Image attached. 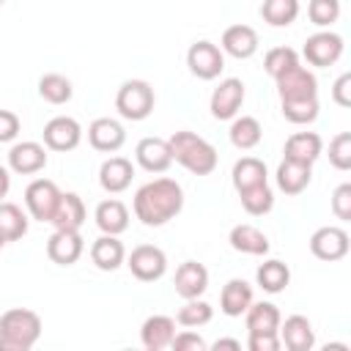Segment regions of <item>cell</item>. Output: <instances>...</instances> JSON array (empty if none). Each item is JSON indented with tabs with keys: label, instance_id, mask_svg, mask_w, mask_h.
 <instances>
[{
	"label": "cell",
	"instance_id": "cell-1",
	"mask_svg": "<svg viewBox=\"0 0 351 351\" xmlns=\"http://www.w3.org/2000/svg\"><path fill=\"white\" fill-rule=\"evenodd\" d=\"M181 208H184V192L173 178L148 181L134 195V214L148 228H159L170 222Z\"/></svg>",
	"mask_w": 351,
	"mask_h": 351
},
{
	"label": "cell",
	"instance_id": "cell-2",
	"mask_svg": "<svg viewBox=\"0 0 351 351\" xmlns=\"http://www.w3.org/2000/svg\"><path fill=\"white\" fill-rule=\"evenodd\" d=\"M41 337V318L33 310L14 307L0 318V351H30Z\"/></svg>",
	"mask_w": 351,
	"mask_h": 351
},
{
	"label": "cell",
	"instance_id": "cell-3",
	"mask_svg": "<svg viewBox=\"0 0 351 351\" xmlns=\"http://www.w3.org/2000/svg\"><path fill=\"white\" fill-rule=\"evenodd\" d=\"M170 154L178 165H184L195 176H208L217 167V151L208 140L197 137L195 132H176L170 140Z\"/></svg>",
	"mask_w": 351,
	"mask_h": 351
},
{
	"label": "cell",
	"instance_id": "cell-4",
	"mask_svg": "<svg viewBox=\"0 0 351 351\" xmlns=\"http://www.w3.org/2000/svg\"><path fill=\"white\" fill-rule=\"evenodd\" d=\"M154 88L145 82V80H126L121 88H118V96H115V107L123 118L129 121H143L151 115L154 110Z\"/></svg>",
	"mask_w": 351,
	"mask_h": 351
},
{
	"label": "cell",
	"instance_id": "cell-5",
	"mask_svg": "<svg viewBox=\"0 0 351 351\" xmlns=\"http://www.w3.org/2000/svg\"><path fill=\"white\" fill-rule=\"evenodd\" d=\"M58 200H60V189L49 178H36L25 189V206H27L30 217L38 219V222H49L52 219Z\"/></svg>",
	"mask_w": 351,
	"mask_h": 351
},
{
	"label": "cell",
	"instance_id": "cell-6",
	"mask_svg": "<svg viewBox=\"0 0 351 351\" xmlns=\"http://www.w3.org/2000/svg\"><path fill=\"white\" fill-rule=\"evenodd\" d=\"M126 266H129V271H132L140 282H154V280H159V277L165 274V269H167V255H165L159 247H154V244H140V247H134L132 255L126 258Z\"/></svg>",
	"mask_w": 351,
	"mask_h": 351
},
{
	"label": "cell",
	"instance_id": "cell-7",
	"mask_svg": "<svg viewBox=\"0 0 351 351\" xmlns=\"http://www.w3.org/2000/svg\"><path fill=\"white\" fill-rule=\"evenodd\" d=\"M186 66L197 80H214L225 69L222 49L211 41H195L186 52Z\"/></svg>",
	"mask_w": 351,
	"mask_h": 351
},
{
	"label": "cell",
	"instance_id": "cell-8",
	"mask_svg": "<svg viewBox=\"0 0 351 351\" xmlns=\"http://www.w3.org/2000/svg\"><path fill=\"white\" fill-rule=\"evenodd\" d=\"M310 252L318 261H340L348 252V233L343 228H335V225L318 228L310 236Z\"/></svg>",
	"mask_w": 351,
	"mask_h": 351
},
{
	"label": "cell",
	"instance_id": "cell-9",
	"mask_svg": "<svg viewBox=\"0 0 351 351\" xmlns=\"http://www.w3.org/2000/svg\"><path fill=\"white\" fill-rule=\"evenodd\" d=\"M277 82V90H280V99H310L318 93V82H315V74L307 71L304 66H291L288 71H282L280 77H274Z\"/></svg>",
	"mask_w": 351,
	"mask_h": 351
},
{
	"label": "cell",
	"instance_id": "cell-10",
	"mask_svg": "<svg viewBox=\"0 0 351 351\" xmlns=\"http://www.w3.org/2000/svg\"><path fill=\"white\" fill-rule=\"evenodd\" d=\"M241 101H244V82L236 77H228L211 93V115L217 121H228L239 112Z\"/></svg>",
	"mask_w": 351,
	"mask_h": 351
},
{
	"label": "cell",
	"instance_id": "cell-11",
	"mask_svg": "<svg viewBox=\"0 0 351 351\" xmlns=\"http://www.w3.org/2000/svg\"><path fill=\"white\" fill-rule=\"evenodd\" d=\"M340 55H343V38L337 33L321 30L304 41V58L313 66H332Z\"/></svg>",
	"mask_w": 351,
	"mask_h": 351
},
{
	"label": "cell",
	"instance_id": "cell-12",
	"mask_svg": "<svg viewBox=\"0 0 351 351\" xmlns=\"http://www.w3.org/2000/svg\"><path fill=\"white\" fill-rule=\"evenodd\" d=\"M80 140H82V129L69 115H58L44 126V145L52 151H71L80 145Z\"/></svg>",
	"mask_w": 351,
	"mask_h": 351
},
{
	"label": "cell",
	"instance_id": "cell-13",
	"mask_svg": "<svg viewBox=\"0 0 351 351\" xmlns=\"http://www.w3.org/2000/svg\"><path fill=\"white\" fill-rule=\"evenodd\" d=\"M82 247L85 244H82L80 230H55L49 236V241H47V255L58 266H71V263L80 261Z\"/></svg>",
	"mask_w": 351,
	"mask_h": 351
},
{
	"label": "cell",
	"instance_id": "cell-14",
	"mask_svg": "<svg viewBox=\"0 0 351 351\" xmlns=\"http://www.w3.org/2000/svg\"><path fill=\"white\" fill-rule=\"evenodd\" d=\"M137 162L143 170L148 173H165L173 165V154H170V143L162 137H143L137 143Z\"/></svg>",
	"mask_w": 351,
	"mask_h": 351
},
{
	"label": "cell",
	"instance_id": "cell-15",
	"mask_svg": "<svg viewBox=\"0 0 351 351\" xmlns=\"http://www.w3.org/2000/svg\"><path fill=\"white\" fill-rule=\"evenodd\" d=\"M44 165H47V151H44V145H38L33 140L16 143L8 151V167L19 176H33V173L44 170Z\"/></svg>",
	"mask_w": 351,
	"mask_h": 351
},
{
	"label": "cell",
	"instance_id": "cell-16",
	"mask_svg": "<svg viewBox=\"0 0 351 351\" xmlns=\"http://www.w3.org/2000/svg\"><path fill=\"white\" fill-rule=\"evenodd\" d=\"M176 293L184 296V299H197L206 288H208V269L197 261H184L178 269H176Z\"/></svg>",
	"mask_w": 351,
	"mask_h": 351
},
{
	"label": "cell",
	"instance_id": "cell-17",
	"mask_svg": "<svg viewBox=\"0 0 351 351\" xmlns=\"http://www.w3.org/2000/svg\"><path fill=\"white\" fill-rule=\"evenodd\" d=\"M277 332H280V343H285L288 351H310L315 346L313 324L304 315H291L285 318V324L280 321Z\"/></svg>",
	"mask_w": 351,
	"mask_h": 351
},
{
	"label": "cell",
	"instance_id": "cell-18",
	"mask_svg": "<svg viewBox=\"0 0 351 351\" xmlns=\"http://www.w3.org/2000/svg\"><path fill=\"white\" fill-rule=\"evenodd\" d=\"M88 140L96 151H104V154H112L123 145L126 140V132L123 126L115 121V118H96L90 126H88Z\"/></svg>",
	"mask_w": 351,
	"mask_h": 351
},
{
	"label": "cell",
	"instance_id": "cell-19",
	"mask_svg": "<svg viewBox=\"0 0 351 351\" xmlns=\"http://www.w3.org/2000/svg\"><path fill=\"white\" fill-rule=\"evenodd\" d=\"M132 176H134V167H132V162L123 159V156H110V159L99 167V184H101V189L110 192V195L123 192V189L132 184Z\"/></svg>",
	"mask_w": 351,
	"mask_h": 351
},
{
	"label": "cell",
	"instance_id": "cell-20",
	"mask_svg": "<svg viewBox=\"0 0 351 351\" xmlns=\"http://www.w3.org/2000/svg\"><path fill=\"white\" fill-rule=\"evenodd\" d=\"M55 225V230H80V225L85 222V203L80 195L74 192H60V200L55 206V214L49 219Z\"/></svg>",
	"mask_w": 351,
	"mask_h": 351
},
{
	"label": "cell",
	"instance_id": "cell-21",
	"mask_svg": "<svg viewBox=\"0 0 351 351\" xmlns=\"http://www.w3.org/2000/svg\"><path fill=\"white\" fill-rule=\"evenodd\" d=\"M176 337V321L170 315H151L143 321V329H140V340L148 351H162L173 343Z\"/></svg>",
	"mask_w": 351,
	"mask_h": 351
},
{
	"label": "cell",
	"instance_id": "cell-22",
	"mask_svg": "<svg viewBox=\"0 0 351 351\" xmlns=\"http://www.w3.org/2000/svg\"><path fill=\"white\" fill-rule=\"evenodd\" d=\"M222 49L239 60L244 58H252L255 49H258V33L250 27V25H230L225 33H222Z\"/></svg>",
	"mask_w": 351,
	"mask_h": 351
},
{
	"label": "cell",
	"instance_id": "cell-23",
	"mask_svg": "<svg viewBox=\"0 0 351 351\" xmlns=\"http://www.w3.org/2000/svg\"><path fill=\"white\" fill-rule=\"evenodd\" d=\"M313 176V165L307 162H296V159H282L277 167V186L285 195H299Z\"/></svg>",
	"mask_w": 351,
	"mask_h": 351
},
{
	"label": "cell",
	"instance_id": "cell-24",
	"mask_svg": "<svg viewBox=\"0 0 351 351\" xmlns=\"http://www.w3.org/2000/svg\"><path fill=\"white\" fill-rule=\"evenodd\" d=\"M250 304H252V288H250V282L247 280H239V277L228 280L225 288H222V293H219L222 313L230 315V318H236V315L247 313Z\"/></svg>",
	"mask_w": 351,
	"mask_h": 351
},
{
	"label": "cell",
	"instance_id": "cell-25",
	"mask_svg": "<svg viewBox=\"0 0 351 351\" xmlns=\"http://www.w3.org/2000/svg\"><path fill=\"white\" fill-rule=\"evenodd\" d=\"M123 258H126V250H123V244L118 241V236L104 233V236H99V239L93 241V247H90V261H93L101 271H115V269L123 263Z\"/></svg>",
	"mask_w": 351,
	"mask_h": 351
},
{
	"label": "cell",
	"instance_id": "cell-26",
	"mask_svg": "<svg viewBox=\"0 0 351 351\" xmlns=\"http://www.w3.org/2000/svg\"><path fill=\"white\" fill-rule=\"evenodd\" d=\"M96 225L101 233H110V236H118L129 228V211L121 200L110 197V200H101L96 206Z\"/></svg>",
	"mask_w": 351,
	"mask_h": 351
},
{
	"label": "cell",
	"instance_id": "cell-27",
	"mask_svg": "<svg viewBox=\"0 0 351 351\" xmlns=\"http://www.w3.org/2000/svg\"><path fill=\"white\" fill-rule=\"evenodd\" d=\"M321 148H324V143H321V137L315 132H296V134H291L285 140V151L282 154H285V159H296V162L313 165L321 156Z\"/></svg>",
	"mask_w": 351,
	"mask_h": 351
},
{
	"label": "cell",
	"instance_id": "cell-28",
	"mask_svg": "<svg viewBox=\"0 0 351 351\" xmlns=\"http://www.w3.org/2000/svg\"><path fill=\"white\" fill-rule=\"evenodd\" d=\"M230 247L239 252H247V255H266L269 239L255 225H236L230 230Z\"/></svg>",
	"mask_w": 351,
	"mask_h": 351
},
{
	"label": "cell",
	"instance_id": "cell-29",
	"mask_svg": "<svg viewBox=\"0 0 351 351\" xmlns=\"http://www.w3.org/2000/svg\"><path fill=\"white\" fill-rule=\"evenodd\" d=\"M258 184H266V165L255 156H244L233 165V186L236 192H244L250 186H258Z\"/></svg>",
	"mask_w": 351,
	"mask_h": 351
},
{
	"label": "cell",
	"instance_id": "cell-30",
	"mask_svg": "<svg viewBox=\"0 0 351 351\" xmlns=\"http://www.w3.org/2000/svg\"><path fill=\"white\" fill-rule=\"evenodd\" d=\"M247 329L250 332H277L280 326V310L271 302H255L247 307Z\"/></svg>",
	"mask_w": 351,
	"mask_h": 351
},
{
	"label": "cell",
	"instance_id": "cell-31",
	"mask_svg": "<svg viewBox=\"0 0 351 351\" xmlns=\"http://www.w3.org/2000/svg\"><path fill=\"white\" fill-rule=\"evenodd\" d=\"M255 280H258V285H261L266 293H280V291L291 282V269H288L282 261H266V263L258 266Z\"/></svg>",
	"mask_w": 351,
	"mask_h": 351
},
{
	"label": "cell",
	"instance_id": "cell-32",
	"mask_svg": "<svg viewBox=\"0 0 351 351\" xmlns=\"http://www.w3.org/2000/svg\"><path fill=\"white\" fill-rule=\"evenodd\" d=\"M27 233V217L16 203H3L0 200V236L5 241H16Z\"/></svg>",
	"mask_w": 351,
	"mask_h": 351
},
{
	"label": "cell",
	"instance_id": "cell-33",
	"mask_svg": "<svg viewBox=\"0 0 351 351\" xmlns=\"http://www.w3.org/2000/svg\"><path fill=\"white\" fill-rule=\"evenodd\" d=\"M261 16L271 27H288L299 16V0H263Z\"/></svg>",
	"mask_w": 351,
	"mask_h": 351
},
{
	"label": "cell",
	"instance_id": "cell-34",
	"mask_svg": "<svg viewBox=\"0 0 351 351\" xmlns=\"http://www.w3.org/2000/svg\"><path fill=\"white\" fill-rule=\"evenodd\" d=\"M228 134H230V143L236 148L250 151V148H255L261 143V123L252 115H241V118H236L230 123V132Z\"/></svg>",
	"mask_w": 351,
	"mask_h": 351
},
{
	"label": "cell",
	"instance_id": "cell-35",
	"mask_svg": "<svg viewBox=\"0 0 351 351\" xmlns=\"http://www.w3.org/2000/svg\"><path fill=\"white\" fill-rule=\"evenodd\" d=\"M38 93H41V99L49 101V104H66V101L71 99L74 88H71V82H69L63 74H44V77L38 80Z\"/></svg>",
	"mask_w": 351,
	"mask_h": 351
},
{
	"label": "cell",
	"instance_id": "cell-36",
	"mask_svg": "<svg viewBox=\"0 0 351 351\" xmlns=\"http://www.w3.org/2000/svg\"><path fill=\"white\" fill-rule=\"evenodd\" d=\"M241 197V206L247 214L252 217H261V214H269L271 206H274V192L269 189V184H258V186H250L244 192H239Z\"/></svg>",
	"mask_w": 351,
	"mask_h": 351
},
{
	"label": "cell",
	"instance_id": "cell-37",
	"mask_svg": "<svg viewBox=\"0 0 351 351\" xmlns=\"http://www.w3.org/2000/svg\"><path fill=\"white\" fill-rule=\"evenodd\" d=\"M282 101V115L291 123H313L318 118V99H280Z\"/></svg>",
	"mask_w": 351,
	"mask_h": 351
},
{
	"label": "cell",
	"instance_id": "cell-38",
	"mask_svg": "<svg viewBox=\"0 0 351 351\" xmlns=\"http://www.w3.org/2000/svg\"><path fill=\"white\" fill-rule=\"evenodd\" d=\"M211 315H214V310H211L208 302H203V299H186V304L178 310L176 321L181 326H203V324L211 321Z\"/></svg>",
	"mask_w": 351,
	"mask_h": 351
},
{
	"label": "cell",
	"instance_id": "cell-39",
	"mask_svg": "<svg viewBox=\"0 0 351 351\" xmlns=\"http://www.w3.org/2000/svg\"><path fill=\"white\" fill-rule=\"evenodd\" d=\"M296 63H299V55H296V49H291V47H274V49H269L266 58H263V69H266L271 77H280L282 71H288V69L296 66Z\"/></svg>",
	"mask_w": 351,
	"mask_h": 351
},
{
	"label": "cell",
	"instance_id": "cell-40",
	"mask_svg": "<svg viewBox=\"0 0 351 351\" xmlns=\"http://www.w3.org/2000/svg\"><path fill=\"white\" fill-rule=\"evenodd\" d=\"M307 16L313 25L326 27L340 16V0H310L307 5Z\"/></svg>",
	"mask_w": 351,
	"mask_h": 351
},
{
	"label": "cell",
	"instance_id": "cell-41",
	"mask_svg": "<svg viewBox=\"0 0 351 351\" xmlns=\"http://www.w3.org/2000/svg\"><path fill=\"white\" fill-rule=\"evenodd\" d=\"M329 162L337 170H348L351 167V134L340 132L332 143H329Z\"/></svg>",
	"mask_w": 351,
	"mask_h": 351
},
{
	"label": "cell",
	"instance_id": "cell-42",
	"mask_svg": "<svg viewBox=\"0 0 351 351\" xmlns=\"http://www.w3.org/2000/svg\"><path fill=\"white\" fill-rule=\"evenodd\" d=\"M332 211L337 219H351V184H340L332 195Z\"/></svg>",
	"mask_w": 351,
	"mask_h": 351
},
{
	"label": "cell",
	"instance_id": "cell-43",
	"mask_svg": "<svg viewBox=\"0 0 351 351\" xmlns=\"http://www.w3.org/2000/svg\"><path fill=\"white\" fill-rule=\"evenodd\" d=\"M247 346H250V351H277L280 335L277 332H250Z\"/></svg>",
	"mask_w": 351,
	"mask_h": 351
},
{
	"label": "cell",
	"instance_id": "cell-44",
	"mask_svg": "<svg viewBox=\"0 0 351 351\" xmlns=\"http://www.w3.org/2000/svg\"><path fill=\"white\" fill-rule=\"evenodd\" d=\"M19 134V118L11 110H0V143H11Z\"/></svg>",
	"mask_w": 351,
	"mask_h": 351
},
{
	"label": "cell",
	"instance_id": "cell-45",
	"mask_svg": "<svg viewBox=\"0 0 351 351\" xmlns=\"http://www.w3.org/2000/svg\"><path fill=\"white\" fill-rule=\"evenodd\" d=\"M170 346H173L176 351H203V348H206L203 337L195 335V332H181V335H176Z\"/></svg>",
	"mask_w": 351,
	"mask_h": 351
},
{
	"label": "cell",
	"instance_id": "cell-46",
	"mask_svg": "<svg viewBox=\"0 0 351 351\" xmlns=\"http://www.w3.org/2000/svg\"><path fill=\"white\" fill-rule=\"evenodd\" d=\"M348 90H351V74H340L335 88H332V96L340 107H351V93Z\"/></svg>",
	"mask_w": 351,
	"mask_h": 351
},
{
	"label": "cell",
	"instance_id": "cell-47",
	"mask_svg": "<svg viewBox=\"0 0 351 351\" xmlns=\"http://www.w3.org/2000/svg\"><path fill=\"white\" fill-rule=\"evenodd\" d=\"M8 186H11V176H8V170L0 165V200L8 195Z\"/></svg>",
	"mask_w": 351,
	"mask_h": 351
},
{
	"label": "cell",
	"instance_id": "cell-48",
	"mask_svg": "<svg viewBox=\"0 0 351 351\" xmlns=\"http://www.w3.org/2000/svg\"><path fill=\"white\" fill-rule=\"evenodd\" d=\"M219 348H233V351H239L241 343H239V340H217V343H214V351H219Z\"/></svg>",
	"mask_w": 351,
	"mask_h": 351
},
{
	"label": "cell",
	"instance_id": "cell-49",
	"mask_svg": "<svg viewBox=\"0 0 351 351\" xmlns=\"http://www.w3.org/2000/svg\"><path fill=\"white\" fill-rule=\"evenodd\" d=\"M3 244H5V239H3V236H0V247H3Z\"/></svg>",
	"mask_w": 351,
	"mask_h": 351
},
{
	"label": "cell",
	"instance_id": "cell-50",
	"mask_svg": "<svg viewBox=\"0 0 351 351\" xmlns=\"http://www.w3.org/2000/svg\"><path fill=\"white\" fill-rule=\"evenodd\" d=\"M0 3H3V0H0Z\"/></svg>",
	"mask_w": 351,
	"mask_h": 351
}]
</instances>
